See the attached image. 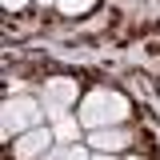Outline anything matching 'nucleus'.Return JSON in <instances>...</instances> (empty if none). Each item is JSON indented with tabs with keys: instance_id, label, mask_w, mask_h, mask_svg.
Returning <instances> with one entry per match:
<instances>
[{
	"instance_id": "f257e3e1",
	"label": "nucleus",
	"mask_w": 160,
	"mask_h": 160,
	"mask_svg": "<svg viewBox=\"0 0 160 160\" xmlns=\"http://www.w3.org/2000/svg\"><path fill=\"white\" fill-rule=\"evenodd\" d=\"M80 124H84V132H96V128H116V124H128L132 116V104L124 92L116 88H88L84 96H80Z\"/></svg>"
},
{
	"instance_id": "f03ea898",
	"label": "nucleus",
	"mask_w": 160,
	"mask_h": 160,
	"mask_svg": "<svg viewBox=\"0 0 160 160\" xmlns=\"http://www.w3.org/2000/svg\"><path fill=\"white\" fill-rule=\"evenodd\" d=\"M44 112H48V108H44V100H36V96H8L4 108H0V132H4V140L12 144L16 136L40 128V124H44Z\"/></svg>"
},
{
	"instance_id": "7ed1b4c3",
	"label": "nucleus",
	"mask_w": 160,
	"mask_h": 160,
	"mask_svg": "<svg viewBox=\"0 0 160 160\" xmlns=\"http://www.w3.org/2000/svg\"><path fill=\"white\" fill-rule=\"evenodd\" d=\"M40 100H44V108H48V120L60 116V112H68L72 104H80V84L72 76H52L40 84Z\"/></svg>"
},
{
	"instance_id": "20e7f679",
	"label": "nucleus",
	"mask_w": 160,
	"mask_h": 160,
	"mask_svg": "<svg viewBox=\"0 0 160 160\" xmlns=\"http://www.w3.org/2000/svg\"><path fill=\"white\" fill-rule=\"evenodd\" d=\"M52 144H56L52 128H48V124H40V128H32V132H24V136L12 140V160H40Z\"/></svg>"
},
{
	"instance_id": "39448f33",
	"label": "nucleus",
	"mask_w": 160,
	"mask_h": 160,
	"mask_svg": "<svg viewBox=\"0 0 160 160\" xmlns=\"http://www.w3.org/2000/svg\"><path fill=\"white\" fill-rule=\"evenodd\" d=\"M128 144H132V132H128V124H116V128H96V132H88V148H92V152H112V156H120Z\"/></svg>"
},
{
	"instance_id": "423d86ee",
	"label": "nucleus",
	"mask_w": 160,
	"mask_h": 160,
	"mask_svg": "<svg viewBox=\"0 0 160 160\" xmlns=\"http://www.w3.org/2000/svg\"><path fill=\"white\" fill-rule=\"evenodd\" d=\"M80 116L76 112H60V116H52V136H56V144H76L80 140Z\"/></svg>"
},
{
	"instance_id": "0eeeda50",
	"label": "nucleus",
	"mask_w": 160,
	"mask_h": 160,
	"mask_svg": "<svg viewBox=\"0 0 160 160\" xmlns=\"http://www.w3.org/2000/svg\"><path fill=\"white\" fill-rule=\"evenodd\" d=\"M56 8L64 12V16H84V12L96 8V0H56Z\"/></svg>"
},
{
	"instance_id": "6e6552de",
	"label": "nucleus",
	"mask_w": 160,
	"mask_h": 160,
	"mask_svg": "<svg viewBox=\"0 0 160 160\" xmlns=\"http://www.w3.org/2000/svg\"><path fill=\"white\" fill-rule=\"evenodd\" d=\"M64 160H92V148H88V144H68Z\"/></svg>"
},
{
	"instance_id": "1a4fd4ad",
	"label": "nucleus",
	"mask_w": 160,
	"mask_h": 160,
	"mask_svg": "<svg viewBox=\"0 0 160 160\" xmlns=\"http://www.w3.org/2000/svg\"><path fill=\"white\" fill-rule=\"evenodd\" d=\"M64 152H68V144H52V148H48L40 160H64Z\"/></svg>"
},
{
	"instance_id": "9d476101",
	"label": "nucleus",
	"mask_w": 160,
	"mask_h": 160,
	"mask_svg": "<svg viewBox=\"0 0 160 160\" xmlns=\"http://www.w3.org/2000/svg\"><path fill=\"white\" fill-rule=\"evenodd\" d=\"M0 4H4V8H8V12H20V8H28V4H32V0H0Z\"/></svg>"
},
{
	"instance_id": "9b49d317",
	"label": "nucleus",
	"mask_w": 160,
	"mask_h": 160,
	"mask_svg": "<svg viewBox=\"0 0 160 160\" xmlns=\"http://www.w3.org/2000/svg\"><path fill=\"white\" fill-rule=\"evenodd\" d=\"M92 160H120V156H112V152H92Z\"/></svg>"
},
{
	"instance_id": "f8f14e48",
	"label": "nucleus",
	"mask_w": 160,
	"mask_h": 160,
	"mask_svg": "<svg viewBox=\"0 0 160 160\" xmlns=\"http://www.w3.org/2000/svg\"><path fill=\"white\" fill-rule=\"evenodd\" d=\"M36 4H44V8H48V4H56V0H36Z\"/></svg>"
},
{
	"instance_id": "ddd939ff",
	"label": "nucleus",
	"mask_w": 160,
	"mask_h": 160,
	"mask_svg": "<svg viewBox=\"0 0 160 160\" xmlns=\"http://www.w3.org/2000/svg\"><path fill=\"white\" fill-rule=\"evenodd\" d=\"M124 160H144V156H124Z\"/></svg>"
}]
</instances>
